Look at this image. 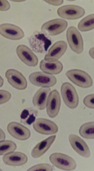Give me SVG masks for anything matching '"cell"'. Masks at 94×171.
<instances>
[{"label":"cell","mask_w":94,"mask_h":171,"mask_svg":"<svg viewBox=\"0 0 94 171\" xmlns=\"http://www.w3.org/2000/svg\"><path fill=\"white\" fill-rule=\"evenodd\" d=\"M85 12L83 7L74 5L63 6L57 10V13L59 16L68 20L78 19L83 16Z\"/></svg>","instance_id":"9c48e42d"},{"label":"cell","mask_w":94,"mask_h":171,"mask_svg":"<svg viewBox=\"0 0 94 171\" xmlns=\"http://www.w3.org/2000/svg\"></svg>","instance_id":"d6a6232c"},{"label":"cell","mask_w":94,"mask_h":171,"mask_svg":"<svg viewBox=\"0 0 94 171\" xmlns=\"http://www.w3.org/2000/svg\"><path fill=\"white\" fill-rule=\"evenodd\" d=\"M67 48V44L65 41H58L49 49L44 59L49 62L57 61L64 54Z\"/></svg>","instance_id":"2e32d148"},{"label":"cell","mask_w":94,"mask_h":171,"mask_svg":"<svg viewBox=\"0 0 94 171\" xmlns=\"http://www.w3.org/2000/svg\"><path fill=\"white\" fill-rule=\"evenodd\" d=\"M38 114V111L33 108H25L21 113L20 122L24 125H30L35 120Z\"/></svg>","instance_id":"44dd1931"},{"label":"cell","mask_w":94,"mask_h":171,"mask_svg":"<svg viewBox=\"0 0 94 171\" xmlns=\"http://www.w3.org/2000/svg\"><path fill=\"white\" fill-rule=\"evenodd\" d=\"M67 25L68 23L66 21L58 18L45 23L41 26V30L46 35H56L63 32L66 28Z\"/></svg>","instance_id":"52a82bcc"},{"label":"cell","mask_w":94,"mask_h":171,"mask_svg":"<svg viewBox=\"0 0 94 171\" xmlns=\"http://www.w3.org/2000/svg\"><path fill=\"white\" fill-rule=\"evenodd\" d=\"M49 159L54 166L64 170H73L77 166L76 163L72 158L62 153H53L50 155Z\"/></svg>","instance_id":"6da1fadb"},{"label":"cell","mask_w":94,"mask_h":171,"mask_svg":"<svg viewBox=\"0 0 94 171\" xmlns=\"http://www.w3.org/2000/svg\"><path fill=\"white\" fill-rule=\"evenodd\" d=\"M5 76L9 83L13 87L19 90L25 89L27 86V82L21 72L14 69L7 70Z\"/></svg>","instance_id":"8fae6325"},{"label":"cell","mask_w":94,"mask_h":171,"mask_svg":"<svg viewBox=\"0 0 94 171\" xmlns=\"http://www.w3.org/2000/svg\"><path fill=\"white\" fill-rule=\"evenodd\" d=\"M94 95L93 94L88 95L83 99V102L84 105L87 107L91 109H94Z\"/></svg>","instance_id":"484cf974"},{"label":"cell","mask_w":94,"mask_h":171,"mask_svg":"<svg viewBox=\"0 0 94 171\" xmlns=\"http://www.w3.org/2000/svg\"><path fill=\"white\" fill-rule=\"evenodd\" d=\"M31 47L34 52L44 53L47 50L51 44V40L44 33L35 32L29 39Z\"/></svg>","instance_id":"277c9868"},{"label":"cell","mask_w":94,"mask_h":171,"mask_svg":"<svg viewBox=\"0 0 94 171\" xmlns=\"http://www.w3.org/2000/svg\"><path fill=\"white\" fill-rule=\"evenodd\" d=\"M94 15L92 14L88 15L82 19L79 23L78 28L82 32L88 31L94 28Z\"/></svg>","instance_id":"603a6c76"},{"label":"cell","mask_w":94,"mask_h":171,"mask_svg":"<svg viewBox=\"0 0 94 171\" xmlns=\"http://www.w3.org/2000/svg\"><path fill=\"white\" fill-rule=\"evenodd\" d=\"M68 139L71 147L76 152L84 157H90L91 155L90 149L83 139L74 134H70Z\"/></svg>","instance_id":"9a60e30c"},{"label":"cell","mask_w":94,"mask_h":171,"mask_svg":"<svg viewBox=\"0 0 94 171\" xmlns=\"http://www.w3.org/2000/svg\"><path fill=\"white\" fill-rule=\"evenodd\" d=\"M56 136V135L50 136L37 144L32 150V156L37 158L44 155L49 148Z\"/></svg>","instance_id":"ac0fdd59"},{"label":"cell","mask_w":94,"mask_h":171,"mask_svg":"<svg viewBox=\"0 0 94 171\" xmlns=\"http://www.w3.org/2000/svg\"><path fill=\"white\" fill-rule=\"evenodd\" d=\"M44 1L49 4L55 6L60 5L63 2V0H45Z\"/></svg>","instance_id":"f1b7e54d"},{"label":"cell","mask_w":94,"mask_h":171,"mask_svg":"<svg viewBox=\"0 0 94 171\" xmlns=\"http://www.w3.org/2000/svg\"><path fill=\"white\" fill-rule=\"evenodd\" d=\"M61 98L58 92L56 90L51 91L48 96L46 102V113L51 118L56 117L60 110Z\"/></svg>","instance_id":"30bf717a"},{"label":"cell","mask_w":94,"mask_h":171,"mask_svg":"<svg viewBox=\"0 0 94 171\" xmlns=\"http://www.w3.org/2000/svg\"><path fill=\"white\" fill-rule=\"evenodd\" d=\"M17 148V146L13 141L6 140L0 141V155H5L13 152Z\"/></svg>","instance_id":"cb8c5ba5"},{"label":"cell","mask_w":94,"mask_h":171,"mask_svg":"<svg viewBox=\"0 0 94 171\" xmlns=\"http://www.w3.org/2000/svg\"><path fill=\"white\" fill-rule=\"evenodd\" d=\"M61 93L66 105L71 109L76 108L79 103V97L74 87L70 83L66 82L61 86Z\"/></svg>","instance_id":"3957f363"},{"label":"cell","mask_w":94,"mask_h":171,"mask_svg":"<svg viewBox=\"0 0 94 171\" xmlns=\"http://www.w3.org/2000/svg\"><path fill=\"white\" fill-rule=\"evenodd\" d=\"M51 91L49 87H41L34 94L32 99L33 105L39 110H43L45 108L47 98Z\"/></svg>","instance_id":"d6986e66"},{"label":"cell","mask_w":94,"mask_h":171,"mask_svg":"<svg viewBox=\"0 0 94 171\" xmlns=\"http://www.w3.org/2000/svg\"><path fill=\"white\" fill-rule=\"evenodd\" d=\"M0 34L6 38L13 40L21 39L24 36V32L20 28L7 23L0 25Z\"/></svg>","instance_id":"4fadbf2b"},{"label":"cell","mask_w":94,"mask_h":171,"mask_svg":"<svg viewBox=\"0 0 94 171\" xmlns=\"http://www.w3.org/2000/svg\"><path fill=\"white\" fill-rule=\"evenodd\" d=\"M11 97V94L8 91L0 90V104L8 102Z\"/></svg>","instance_id":"4316f807"},{"label":"cell","mask_w":94,"mask_h":171,"mask_svg":"<svg viewBox=\"0 0 94 171\" xmlns=\"http://www.w3.org/2000/svg\"><path fill=\"white\" fill-rule=\"evenodd\" d=\"M54 169L53 167L49 164L41 163L28 169L27 170L30 171H52Z\"/></svg>","instance_id":"d4e9b609"},{"label":"cell","mask_w":94,"mask_h":171,"mask_svg":"<svg viewBox=\"0 0 94 171\" xmlns=\"http://www.w3.org/2000/svg\"><path fill=\"white\" fill-rule=\"evenodd\" d=\"M5 138V134L3 131L0 128V141L4 140Z\"/></svg>","instance_id":"f546056e"},{"label":"cell","mask_w":94,"mask_h":171,"mask_svg":"<svg viewBox=\"0 0 94 171\" xmlns=\"http://www.w3.org/2000/svg\"><path fill=\"white\" fill-rule=\"evenodd\" d=\"M29 80L34 86L42 87L53 86L57 81L56 78L53 75L42 72L32 73L29 76Z\"/></svg>","instance_id":"5b68a950"},{"label":"cell","mask_w":94,"mask_h":171,"mask_svg":"<svg viewBox=\"0 0 94 171\" xmlns=\"http://www.w3.org/2000/svg\"><path fill=\"white\" fill-rule=\"evenodd\" d=\"M2 160L6 164L11 166H19L26 164L28 157L24 153L20 152H12L5 155Z\"/></svg>","instance_id":"e0dca14e"},{"label":"cell","mask_w":94,"mask_h":171,"mask_svg":"<svg viewBox=\"0 0 94 171\" xmlns=\"http://www.w3.org/2000/svg\"><path fill=\"white\" fill-rule=\"evenodd\" d=\"M65 75L70 81L80 87L88 88L92 85L93 81L91 77L83 70L71 69L67 71Z\"/></svg>","instance_id":"7a4b0ae2"},{"label":"cell","mask_w":94,"mask_h":171,"mask_svg":"<svg viewBox=\"0 0 94 171\" xmlns=\"http://www.w3.org/2000/svg\"><path fill=\"white\" fill-rule=\"evenodd\" d=\"M94 121L86 122L82 125L79 129V133L83 137L87 139H93Z\"/></svg>","instance_id":"7402d4cb"},{"label":"cell","mask_w":94,"mask_h":171,"mask_svg":"<svg viewBox=\"0 0 94 171\" xmlns=\"http://www.w3.org/2000/svg\"><path fill=\"white\" fill-rule=\"evenodd\" d=\"M39 67L43 72L52 75L59 74L63 68L62 63L59 61L49 62L44 59L41 61Z\"/></svg>","instance_id":"ffe728a7"},{"label":"cell","mask_w":94,"mask_h":171,"mask_svg":"<svg viewBox=\"0 0 94 171\" xmlns=\"http://www.w3.org/2000/svg\"><path fill=\"white\" fill-rule=\"evenodd\" d=\"M4 83V80L2 77L0 76V87L2 86Z\"/></svg>","instance_id":"1f68e13d"},{"label":"cell","mask_w":94,"mask_h":171,"mask_svg":"<svg viewBox=\"0 0 94 171\" xmlns=\"http://www.w3.org/2000/svg\"><path fill=\"white\" fill-rule=\"evenodd\" d=\"M11 5L9 2L7 0H0V11H6L10 8Z\"/></svg>","instance_id":"83f0119b"},{"label":"cell","mask_w":94,"mask_h":171,"mask_svg":"<svg viewBox=\"0 0 94 171\" xmlns=\"http://www.w3.org/2000/svg\"><path fill=\"white\" fill-rule=\"evenodd\" d=\"M33 127L37 132L43 135H52L57 133L58 127L53 121L44 118H39L33 122Z\"/></svg>","instance_id":"ba28073f"},{"label":"cell","mask_w":94,"mask_h":171,"mask_svg":"<svg viewBox=\"0 0 94 171\" xmlns=\"http://www.w3.org/2000/svg\"><path fill=\"white\" fill-rule=\"evenodd\" d=\"M66 37L71 49L78 54L83 50V42L82 37L77 28L74 26L69 27L66 32Z\"/></svg>","instance_id":"8992f818"},{"label":"cell","mask_w":94,"mask_h":171,"mask_svg":"<svg viewBox=\"0 0 94 171\" xmlns=\"http://www.w3.org/2000/svg\"><path fill=\"white\" fill-rule=\"evenodd\" d=\"M16 53L24 63L30 66H36L38 62L37 57L31 49L25 45L21 44L17 46Z\"/></svg>","instance_id":"7c38bea8"},{"label":"cell","mask_w":94,"mask_h":171,"mask_svg":"<svg viewBox=\"0 0 94 171\" xmlns=\"http://www.w3.org/2000/svg\"><path fill=\"white\" fill-rule=\"evenodd\" d=\"M89 53L90 56L93 58V48H92L90 49L89 52Z\"/></svg>","instance_id":"4dcf8cb0"},{"label":"cell","mask_w":94,"mask_h":171,"mask_svg":"<svg viewBox=\"0 0 94 171\" xmlns=\"http://www.w3.org/2000/svg\"><path fill=\"white\" fill-rule=\"evenodd\" d=\"M7 129L11 136L19 140H26L31 136V132L28 128L16 122H10L7 126Z\"/></svg>","instance_id":"5bb4252c"}]
</instances>
